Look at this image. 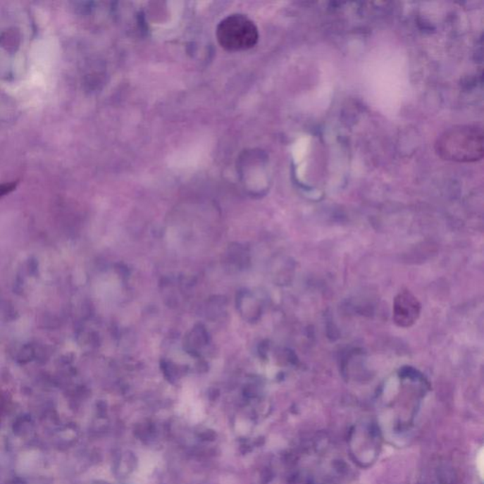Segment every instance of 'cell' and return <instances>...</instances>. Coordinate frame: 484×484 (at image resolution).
<instances>
[{
    "instance_id": "6da1fadb",
    "label": "cell",
    "mask_w": 484,
    "mask_h": 484,
    "mask_svg": "<svg viewBox=\"0 0 484 484\" xmlns=\"http://www.w3.org/2000/svg\"><path fill=\"white\" fill-rule=\"evenodd\" d=\"M436 151L442 159L450 161H478L483 156V130L471 125L453 127L438 138Z\"/></svg>"
},
{
    "instance_id": "7a4b0ae2",
    "label": "cell",
    "mask_w": 484,
    "mask_h": 484,
    "mask_svg": "<svg viewBox=\"0 0 484 484\" xmlns=\"http://www.w3.org/2000/svg\"><path fill=\"white\" fill-rule=\"evenodd\" d=\"M216 36L221 48L228 51H248L259 39L256 25L242 13H233L223 18L218 25Z\"/></svg>"
},
{
    "instance_id": "3957f363",
    "label": "cell",
    "mask_w": 484,
    "mask_h": 484,
    "mask_svg": "<svg viewBox=\"0 0 484 484\" xmlns=\"http://www.w3.org/2000/svg\"><path fill=\"white\" fill-rule=\"evenodd\" d=\"M16 187V182H10V184L0 185V197L9 194L10 192H13Z\"/></svg>"
},
{
    "instance_id": "277c9868",
    "label": "cell",
    "mask_w": 484,
    "mask_h": 484,
    "mask_svg": "<svg viewBox=\"0 0 484 484\" xmlns=\"http://www.w3.org/2000/svg\"><path fill=\"white\" fill-rule=\"evenodd\" d=\"M477 466L478 470H480V477L483 478V453L481 452L480 453V455H478V457L477 459Z\"/></svg>"
}]
</instances>
